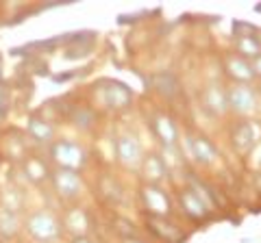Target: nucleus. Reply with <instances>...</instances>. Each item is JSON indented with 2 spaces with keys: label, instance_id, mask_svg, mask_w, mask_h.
Masks as SVG:
<instances>
[{
  "label": "nucleus",
  "instance_id": "nucleus-6",
  "mask_svg": "<svg viewBox=\"0 0 261 243\" xmlns=\"http://www.w3.org/2000/svg\"><path fill=\"white\" fill-rule=\"evenodd\" d=\"M226 104L228 111L240 117H248L257 111V92L252 85H238L233 83L226 87Z\"/></svg>",
  "mask_w": 261,
  "mask_h": 243
},
{
  "label": "nucleus",
  "instance_id": "nucleus-24",
  "mask_svg": "<svg viewBox=\"0 0 261 243\" xmlns=\"http://www.w3.org/2000/svg\"><path fill=\"white\" fill-rule=\"evenodd\" d=\"M250 68H252V72H255V78H261V54L250 61Z\"/></svg>",
  "mask_w": 261,
  "mask_h": 243
},
{
  "label": "nucleus",
  "instance_id": "nucleus-23",
  "mask_svg": "<svg viewBox=\"0 0 261 243\" xmlns=\"http://www.w3.org/2000/svg\"><path fill=\"white\" fill-rule=\"evenodd\" d=\"M233 35L235 37H255L257 35V28L252 26V24H248V22L235 20L233 22Z\"/></svg>",
  "mask_w": 261,
  "mask_h": 243
},
{
  "label": "nucleus",
  "instance_id": "nucleus-27",
  "mask_svg": "<svg viewBox=\"0 0 261 243\" xmlns=\"http://www.w3.org/2000/svg\"><path fill=\"white\" fill-rule=\"evenodd\" d=\"M257 11H259V13H261V5H257Z\"/></svg>",
  "mask_w": 261,
  "mask_h": 243
},
{
  "label": "nucleus",
  "instance_id": "nucleus-15",
  "mask_svg": "<svg viewBox=\"0 0 261 243\" xmlns=\"http://www.w3.org/2000/svg\"><path fill=\"white\" fill-rule=\"evenodd\" d=\"M61 226H63V230H68L72 234V239L74 237H87L89 228H92V220H89L87 210L79 208V206H72V208L65 210Z\"/></svg>",
  "mask_w": 261,
  "mask_h": 243
},
{
  "label": "nucleus",
  "instance_id": "nucleus-18",
  "mask_svg": "<svg viewBox=\"0 0 261 243\" xmlns=\"http://www.w3.org/2000/svg\"><path fill=\"white\" fill-rule=\"evenodd\" d=\"M22 228V220L18 210L0 206V237L3 239H13Z\"/></svg>",
  "mask_w": 261,
  "mask_h": 243
},
{
  "label": "nucleus",
  "instance_id": "nucleus-11",
  "mask_svg": "<svg viewBox=\"0 0 261 243\" xmlns=\"http://www.w3.org/2000/svg\"><path fill=\"white\" fill-rule=\"evenodd\" d=\"M187 150L196 165H214L218 161V148L205 135H187Z\"/></svg>",
  "mask_w": 261,
  "mask_h": 243
},
{
  "label": "nucleus",
  "instance_id": "nucleus-8",
  "mask_svg": "<svg viewBox=\"0 0 261 243\" xmlns=\"http://www.w3.org/2000/svg\"><path fill=\"white\" fill-rule=\"evenodd\" d=\"M176 202H178V206H181L183 215L190 217L192 222H205V220H209L211 208L207 206V202L202 200L192 187H185V189L178 191L176 193Z\"/></svg>",
  "mask_w": 261,
  "mask_h": 243
},
{
  "label": "nucleus",
  "instance_id": "nucleus-1",
  "mask_svg": "<svg viewBox=\"0 0 261 243\" xmlns=\"http://www.w3.org/2000/svg\"><path fill=\"white\" fill-rule=\"evenodd\" d=\"M24 230L35 243H57L63 234V226L50 208H37L27 215Z\"/></svg>",
  "mask_w": 261,
  "mask_h": 243
},
{
  "label": "nucleus",
  "instance_id": "nucleus-4",
  "mask_svg": "<svg viewBox=\"0 0 261 243\" xmlns=\"http://www.w3.org/2000/svg\"><path fill=\"white\" fill-rule=\"evenodd\" d=\"M142 204L146 208L148 217H170L174 210L172 198L161 185H142L140 189Z\"/></svg>",
  "mask_w": 261,
  "mask_h": 243
},
{
  "label": "nucleus",
  "instance_id": "nucleus-19",
  "mask_svg": "<svg viewBox=\"0 0 261 243\" xmlns=\"http://www.w3.org/2000/svg\"><path fill=\"white\" fill-rule=\"evenodd\" d=\"M152 87L157 89L161 96H166V98H172L181 92V83H178V78L172 74V72H159V74L152 76Z\"/></svg>",
  "mask_w": 261,
  "mask_h": 243
},
{
  "label": "nucleus",
  "instance_id": "nucleus-17",
  "mask_svg": "<svg viewBox=\"0 0 261 243\" xmlns=\"http://www.w3.org/2000/svg\"><path fill=\"white\" fill-rule=\"evenodd\" d=\"M27 131H29L31 139H35L37 143H53V139H55V126L48 119L39 117V115H31L29 117Z\"/></svg>",
  "mask_w": 261,
  "mask_h": 243
},
{
  "label": "nucleus",
  "instance_id": "nucleus-22",
  "mask_svg": "<svg viewBox=\"0 0 261 243\" xmlns=\"http://www.w3.org/2000/svg\"><path fill=\"white\" fill-rule=\"evenodd\" d=\"M94 111L89 107H76L72 111V122H74V126L79 128H92L94 126Z\"/></svg>",
  "mask_w": 261,
  "mask_h": 243
},
{
  "label": "nucleus",
  "instance_id": "nucleus-13",
  "mask_svg": "<svg viewBox=\"0 0 261 243\" xmlns=\"http://www.w3.org/2000/svg\"><path fill=\"white\" fill-rule=\"evenodd\" d=\"M222 66H224V72H226V76L233 80V83H238V85H250L252 80H255V72H252L250 68V61L246 59H242L240 54H226L224 56V61H222Z\"/></svg>",
  "mask_w": 261,
  "mask_h": 243
},
{
  "label": "nucleus",
  "instance_id": "nucleus-3",
  "mask_svg": "<svg viewBox=\"0 0 261 243\" xmlns=\"http://www.w3.org/2000/svg\"><path fill=\"white\" fill-rule=\"evenodd\" d=\"M94 89H96L98 102H100L105 109L122 111L133 102V92H130L124 83H120V80H102V83H98V87H94Z\"/></svg>",
  "mask_w": 261,
  "mask_h": 243
},
{
  "label": "nucleus",
  "instance_id": "nucleus-20",
  "mask_svg": "<svg viewBox=\"0 0 261 243\" xmlns=\"http://www.w3.org/2000/svg\"><path fill=\"white\" fill-rule=\"evenodd\" d=\"M235 54H240L242 59L252 61L255 56L261 54V39L255 37H235Z\"/></svg>",
  "mask_w": 261,
  "mask_h": 243
},
{
  "label": "nucleus",
  "instance_id": "nucleus-21",
  "mask_svg": "<svg viewBox=\"0 0 261 243\" xmlns=\"http://www.w3.org/2000/svg\"><path fill=\"white\" fill-rule=\"evenodd\" d=\"M24 174H27V178L31 183H44L46 178H50V169H48V165L44 163L42 159L37 157H31L24 161Z\"/></svg>",
  "mask_w": 261,
  "mask_h": 243
},
{
  "label": "nucleus",
  "instance_id": "nucleus-28",
  "mask_svg": "<svg viewBox=\"0 0 261 243\" xmlns=\"http://www.w3.org/2000/svg\"><path fill=\"white\" fill-rule=\"evenodd\" d=\"M259 92H261V85H259Z\"/></svg>",
  "mask_w": 261,
  "mask_h": 243
},
{
  "label": "nucleus",
  "instance_id": "nucleus-26",
  "mask_svg": "<svg viewBox=\"0 0 261 243\" xmlns=\"http://www.w3.org/2000/svg\"><path fill=\"white\" fill-rule=\"evenodd\" d=\"M122 243H144V241H142V239H135V237H126Z\"/></svg>",
  "mask_w": 261,
  "mask_h": 243
},
{
  "label": "nucleus",
  "instance_id": "nucleus-25",
  "mask_svg": "<svg viewBox=\"0 0 261 243\" xmlns=\"http://www.w3.org/2000/svg\"><path fill=\"white\" fill-rule=\"evenodd\" d=\"M72 243H96V241L89 239V237H74V239H72Z\"/></svg>",
  "mask_w": 261,
  "mask_h": 243
},
{
  "label": "nucleus",
  "instance_id": "nucleus-12",
  "mask_svg": "<svg viewBox=\"0 0 261 243\" xmlns=\"http://www.w3.org/2000/svg\"><path fill=\"white\" fill-rule=\"evenodd\" d=\"M200 104L209 115L214 117H222L228 113V104H226V87L220 83H209L205 89L200 92Z\"/></svg>",
  "mask_w": 261,
  "mask_h": 243
},
{
  "label": "nucleus",
  "instance_id": "nucleus-14",
  "mask_svg": "<svg viewBox=\"0 0 261 243\" xmlns=\"http://www.w3.org/2000/svg\"><path fill=\"white\" fill-rule=\"evenodd\" d=\"M140 172L144 178V185H161L168 178V161L161 155H154L152 152V155L144 157Z\"/></svg>",
  "mask_w": 261,
  "mask_h": 243
},
{
  "label": "nucleus",
  "instance_id": "nucleus-5",
  "mask_svg": "<svg viewBox=\"0 0 261 243\" xmlns=\"http://www.w3.org/2000/svg\"><path fill=\"white\" fill-rule=\"evenodd\" d=\"M116 161L128 172H140L144 161V148L133 133H124L116 139Z\"/></svg>",
  "mask_w": 261,
  "mask_h": 243
},
{
  "label": "nucleus",
  "instance_id": "nucleus-2",
  "mask_svg": "<svg viewBox=\"0 0 261 243\" xmlns=\"http://www.w3.org/2000/svg\"><path fill=\"white\" fill-rule=\"evenodd\" d=\"M50 157L59 169H72V172H81L87 165V152L81 143L70 139L53 141L50 145Z\"/></svg>",
  "mask_w": 261,
  "mask_h": 243
},
{
  "label": "nucleus",
  "instance_id": "nucleus-9",
  "mask_svg": "<svg viewBox=\"0 0 261 243\" xmlns=\"http://www.w3.org/2000/svg\"><path fill=\"white\" fill-rule=\"evenodd\" d=\"M150 126H152L154 137H157V139L161 141V145H163L166 150H176V148H178V141H181V133H178L176 122L170 117L168 113H157V115H152Z\"/></svg>",
  "mask_w": 261,
  "mask_h": 243
},
{
  "label": "nucleus",
  "instance_id": "nucleus-16",
  "mask_svg": "<svg viewBox=\"0 0 261 243\" xmlns=\"http://www.w3.org/2000/svg\"><path fill=\"white\" fill-rule=\"evenodd\" d=\"M148 228L154 237L166 243H178L183 239V232L170 222V217H148Z\"/></svg>",
  "mask_w": 261,
  "mask_h": 243
},
{
  "label": "nucleus",
  "instance_id": "nucleus-7",
  "mask_svg": "<svg viewBox=\"0 0 261 243\" xmlns=\"http://www.w3.org/2000/svg\"><path fill=\"white\" fill-rule=\"evenodd\" d=\"M53 178V187L57 191V196L65 202H74L81 198L85 185H83V178H81L79 172H72V169H59L57 167L55 172L50 174Z\"/></svg>",
  "mask_w": 261,
  "mask_h": 243
},
{
  "label": "nucleus",
  "instance_id": "nucleus-10",
  "mask_svg": "<svg viewBox=\"0 0 261 243\" xmlns=\"http://www.w3.org/2000/svg\"><path fill=\"white\" fill-rule=\"evenodd\" d=\"M261 141V124L259 122H242L233 128L231 133V145L233 150H238L240 155H248Z\"/></svg>",
  "mask_w": 261,
  "mask_h": 243
}]
</instances>
